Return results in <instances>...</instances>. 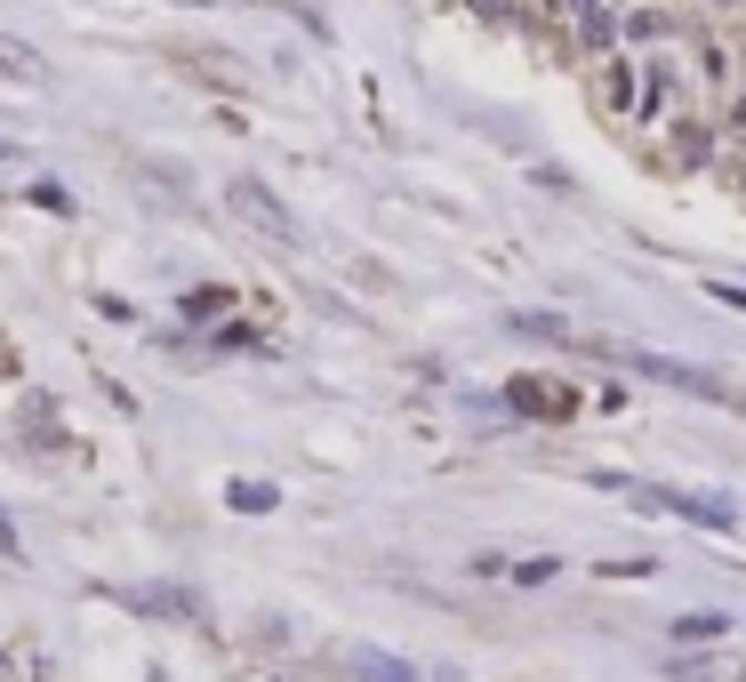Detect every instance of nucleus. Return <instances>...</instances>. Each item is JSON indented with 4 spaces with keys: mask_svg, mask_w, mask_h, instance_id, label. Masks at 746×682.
Masks as SVG:
<instances>
[{
    "mask_svg": "<svg viewBox=\"0 0 746 682\" xmlns=\"http://www.w3.org/2000/svg\"><path fill=\"white\" fill-rule=\"evenodd\" d=\"M610 362H626L634 378H651V386H674V394H698V401H730L706 369H691V362H666V354H634V346H602Z\"/></svg>",
    "mask_w": 746,
    "mask_h": 682,
    "instance_id": "obj_1",
    "label": "nucleus"
},
{
    "mask_svg": "<svg viewBox=\"0 0 746 682\" xmlns=\"http://www.w3.org/2000/svg\"><path fill=\"white\" fill-rule=\"evenodd\" d=\"M225 201H233V210H242V217H249L257 233H274V242H289V250L305 242V233H297V217H289V210H282V201L265 193L257 177H233V185H225Z\"/></svg>",
    "mask_w": 746,
    "mask_h": 682,
    "instance_id": "obj_2",
    "label": "nucleus"
},
{
    "mask_svg": "<svg viewBox=\"0 0 746 682\" xmlns=\"http://www.w3.org/2000/svg\"><path fill=\"white\" fill-rule=\"evenodd\" d=\"M505 401H514L522 418H570V409H579V394H554L546 378H514V386H505Z\"/></svg>",
    "mask_w": 746,
    "mask_h": 682,
    "instance_id": "obj_3",
    "label": "nucleus"
},
{
    "mask_svg": "<svg viewBox=\"0 0 746 682\" xmlns=\"http://www.w3.org/2000/svg\"><path fill=\"white\" fill-rule=\"evenodd\" d=\"M674 674H683V682H746V659H691Z\"/></svg>",
    "mask_w": 746,
    "mask_h": 682,
    "instance_id": "obj_4",
    "label": "nucleus"
},
{
    "mask_svg": "<svg viewBox=\"0 0 746 682\" xmlns=\"http://www.w3.org/2000/svg\"><path fill=\"white\" fill-rule=\"evenodd\" d=\"M0 73H17V81H41V57H32L24 41H9V32H0Z\"/></svg>",
    "mask_w": 746,
    "mask_h": 682,
    "instance_id": "obj_5",
    "label": "nucleus"
},
{
    "mask_svg": "<svg viewBox=\"0 0 746 682\" xmlns=\"http://www.w3.org/2000/svg\"><path fill=\"white\" fill-rule=\"evenodd\" d=\"M225 498L242 506V515H274V506H282V490H265V482H233Z\"/></svg>",
    "mask_w": 746,
    "mask_h": 682,
    "instance_id": "obj_6",
    "label": "nucleus"
},
{
    "mask_svg": "<svg viewBox=\"0 0 746 682\" xmlns=\"http://www.w3.org/2000/svg\"><path fill=\"white\" fill-rule=\"evenodd\" d=\"M354 674H369V682H410V666H394V659H378V651H354Z\"/></svg>",
    "mask_w": 746,
    "mask_h": 682,
    "instance_id": "obj_7",
    "label": "nucleus"
},
{
    "mask_svg": "<svg viewBox=\"0 0 746 682\" xmlns=\"http://www.w3.org/2000/svg\"><path fill=\"white\" fill-rule=\"evenodd\" d=\"M730 619H715V610H698V619H683V627H674V634H683V642H715Z\"/></svg>",
    "mask_w": 746,
    "mask_h": 682,
    "instance_id": "obj_8",
    "label": "nucleus"
},
{
    "mask_svg": "<svg viewBox=\"0 0 746 682\" xmlns=\"http://www.w3.org/2000/svg\"><path fill=\"white\" fill-rule=\"evenodd\" d=\"M32 201H41V210H49V217H64V210H73V193H64V185H49V177H41V185H32Z\"/></svg>",
    "mask_w": 746,
    "mask_h": 682,
    "instance_id": "obj_9",
    "label": "nucleus"
},
{
    "mask_svg": "<svg viewBox=\"0 0 746 682\" xmlns=\"http://www.w3.org/2000/svg\"><path fill=\"white\" fill-rule=\"evenodd\" d=\"M546 578H554V562H546V554H538V562H514V587H546Z\"/></svg>",
    "mask_w": 746,
    "mask_h": 682,
    "instance_id": "obj_10",
    "label": "nucleus"
},
{
    "mask_svg": "<svg viewBox=\"0 0 746 682\" xmlns=\"http://www.w3.org/2000/svg\"><path fill=\"white\" fill-rule=\"evenodd\" d=\"M0 554H9V562L24 554V538H17V522H9V515H0Z\"/></svg>",
    "mask_w": 746,
    "mask_h": 682,
    "instance_id": "obj_11",
    "label": "nucleus"
},
{
    "mask_svg": "<svg viewBox=\"0 0 746 682\" xmlns=\"http://www.w3.org/2000/svg\"><path fill=\"white\" fill-rule=\"evenodd\" d=\"M473 9H482V17H505V9H514V0H473Z\"/></svg>",
    "mask_w": 746,
    "mask_h": 682,
    "instance_id": "obj_12",
    "label": "nucleus"
},
{
    "mask_svg": "<svg viewBox=\"0 0 746 682\" xmlns=\"http://www.w3.org/2000/svg\"><path fill=\"white\" fill-rule=\"evenodd\" d=\"M177 9H217V0H177Z\"/></svg>",
    "mask_w": 746,
    "mask_h": 682,
    "instance_id": "obj_13",
    "label": "nucleus"
},
{
    "mask_svg": "<svg viewBox=\"0 0 746 682\" xmlns=\"http://www.w3.org/2000/svg\"><path fill=\"white\" fill-rule=\"evenodd\" d=\"M562 9H579V17H586V9H594V0H562Z\"/></svg>",
    "mask_w": 746,
    "mask_h": 682,
    "instance_id": "obj_14",
    "label": "nucleus"
},
{
    "mask_svg": "<svg viewBox=\"0 0 746 682\" xmlns=\"http://www.w3.org/2000/svg\"><path fill=\"white\" fill-rule=\"evenodd\" d=\"M9 153H17V145H0V161H9Z\"/></svg>",
    "mask_w": 746,
    "mask_h": 682,
    "instance_id": "obj_15",
    "label": "nucleus"
},
{
    "mask_svg": "<svg viewBox=\"0 0 746 682\" xmlns=\"http://www.w3.org/2000/svg\"><path fill=\"white\" fill-rule=\"evenodd\" d=\"M442 682H458V674H442Z\"/></svg>",
    "mask_w": 746,
    "mask_h": 682,
    "instance_id": "obj_16",
    "label": "nucleus"
}]
</instances>
